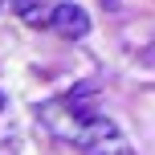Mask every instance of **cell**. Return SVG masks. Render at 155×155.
Wrapping results in <instances>:
<instances>
[{
    "mask_svg": "<svg viewBox=\"0 0 155 155\" xmlns=\"http://www.w3.org/2000/svg\"><path fill=\"white\" fill-rule=\"evenodd\" d=\"M49 29H53L57 37H65V41H82L86 33H90V16L78 4H53V25H49Z\"/></svg>",
    "mask_w": 155,
    "mask_h": 155,
    "instance_id": "obj_3",
    "label": "cell"
},
{
    "mask_svg": "<svg viewBox=\"0 0 155 155\" xmlns=\"http://www.w3.org/2000/svg\"><path fill=\"white\" fill-rule=\"evenodd\" d=\"M37 114H41V127H45L53 139H61V143H74L78 147V139H82V131H86V123H90L94 114H86L82 106H74L70 98H49V102H41L37 106Z\"/></svg>",
    "mask_w": 155,
    "mask_h": 155,
    "instance_id": "obj_1",
    "label": "cell"
},
{
    "mask_svg": "<svg viewBox=\"0 0 155 155\" xmlns=\"http://www.w3.org/2000/svg\"><path fill=\"white\" fill-rule=\"evenodd\" d=\"M78 147H82V155H135L131 139L123 135V127H118L114 118H102V114H94L90 123H86Z\"/></svg>",
    "mask_w": 155,
    "mask_h": 155,
    "instance_id": "obj_2",
    "label": "cell"
},
{
    "mask_svg": "<svg viewBox=\"0 0 155 155\" xmlns=\"http://www.w3.org/2000/svg\"><path fill=\"white\" fill-rule=\"evenodd\" d=\"M12 8L25 16V25H33V29H49V25H53V8H49L45 0H12Z\"/></svg>",
    "mask_w": 155,
    "mask_h": 155,
    "instance_id": "obj_4",
    "label": "cell"
},
{
    "mask_svg": "<svg viewBox=\"0 0 155 155\" xmlns=\"http://www.w3.org/2000/svg\"><path fill=\"white\" fill-rule=\"evenodd\" d=\"M0 114H4V94H0Z\"/></svg>",
    "mask_w": 155,
    "mask_h": 155,
    "instance_id": "obj_5",
    "label": "cell"
},
{
    "mask_svg": "<svg viewBox=\"0 0 155 155\" xmlns=\"http://www.w3.org/2000/svg\"><path fill=\"white\" fill-rule=\"evenodd\" d=\"M0 8H4V0H0Z\"/></svg>",
    "mask_w": 155,
    "mask_h": 155,
    "instance_id": "obj_6",
    "label": "cell"
}]
</instances>
